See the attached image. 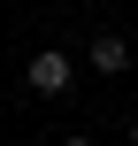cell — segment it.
<instances>
[{"label": "cell", "mask_w": 138, "mask_h": 146, "mask_svg": "<svg viewBox=\"0 0 138 146\" xmlns=\"http://www.w3.org/2000/svg\"><path fill=\"white\" fill-rule=\"evenodd\" d=\"M23 85H31L38 100H69V92H77V62H69L61 46H38V54L23 62Z\"/></svg>", "instance_id": "obj_1"}, {"label": "cell", "mask_w": 138, "mask_h": 146, "mask_svg": "<svg viewBox=\"0 0 138 146\" xmlns=\"http://www.w3.org/2000/svg\"><path fill=\"white\" fill-rule=\"evenodd\" d=\"M85 69H100V77H123V69H131V46H123L115 31H100V38L85 46Z\"/></svg>", "instance_id": "obj_2"}, {"label": "cell", "mask_w": 138, "mask_h": 146, "mask_svg": "<svg viewBox=\"0 0 138 146\" xmlns=\"http://www.w3.org/2000/svg\"><path fill=\"white\" fill-rule=\"evenodd\" d=\"M61 146H100V139H92V131H69V139H61Z\"/></svg>", "instance_id": "obj_3"}, {"label": "cell", "mask_w": 138, "mask_h": 146, "mask_svg": "<svg viewBox=\"0 0 138 146\" xmlns=\"http://www.w3.org/2000/svg\"><path fill=\"white\" fill-rule=\"evenodd\" d=\"M131 146H138V115H131Z\"/></svg>", "instance_id": "obj_4"}]
</instances>
